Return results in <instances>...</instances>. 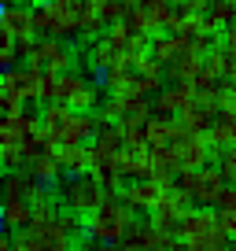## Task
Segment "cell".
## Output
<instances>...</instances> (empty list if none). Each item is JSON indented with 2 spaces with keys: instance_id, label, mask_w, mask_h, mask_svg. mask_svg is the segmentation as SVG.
Masks as SVG:
<instances>
[{
  "instance_id": "cell-1",
  "label": "cell",
  "mask_w": 236,
  "mask_h": 251,
  "mask_svg": "<svg viewBox=\"0 0 236 251\" xmlns=\"http://www.w3.org/2000/svg\"><path fill=\"white\" fill-rule=\"evenodd\" d=\"M133 214L137 211L126 203V200L118 196V192H111L100 211H93L85 218V233L93 236L96 244H126L129 233H133V226H137Z\"/></svg>"
},
{
  "instance_id": "cell-2",
  "label": "cell",
  "mask_w": 236,
  "mask_h": 251,
  "mask_svg": "<svg viewBox=\"0 0 236 251\" xmlns=\"http://www.w3.org/2000/svg\"><path fill=\"white\" fill-rule=\"evenodd\" d=\"M59 196H63V207H71V211H78V214L89 218L93 211L103 207V200H107L111 192L93 177V174H81V177H67V185H63Z\"/></svg>"
},
{
  "instance_id": "cell-3",
  "label": "cell",
  "mask_w": 236,
  "mask_h": 251,
  "mask_svg": "<svg viewBox=\"0 0 236 251\" xmlns=\"http://www.w3.org/2000/svg\"><path fill=\"white\" fill-rule=\"evenodd\" d=\"M26 67H30V71L67 74V71H74V52L63 45V41H55V37H37V45H33V55L26 59Z\"/></svg>"
},
{
  "instance_id": "cell-4",
  "label": "cell",
  "mask_w": 236,
  "mask_h": 251,
  "mask_svg": "<svg viewBox=\"0 0 236 251\" xmlns=\"http://www.w3.org/2000/svg\"><path fill=\"white\" fill-rule=\"evenodd\" d=\"M155 111H151V100L141 93H122V96H111L107 103H103L100 118L103 122H129V118H151Z\"/></svg>"
},
{
  "instance_id": "cell-5",
  "label": "cell",
  "mask_w": 236,
  "mask_h": 251,
  "mask_svg": "<svg viewBox=\"0 0 236 251\" xmlns=\"http://www.w3.org/2000/svg\"><path fill=\"white\" fill-rule=\"evenodd\" d=\"M196 100L199 96H196L192 85H170V89H163V93H155L151 111H155V115H166V118H177V115H185Z\"/></svg>"
},
{
  "instance_id": "cell-6",
  "label": "cell",
  "mask_w": 236,
  "mask_h": 251,
  "mask_svg": "<svg viewBox=\"0 0 236 251\" xmlns=\"http://www.w3.org/2000/svg\"><path fill=\"white\" fill-rule=\"evenodd\" d=\"M41 129V111H19V115H8L0 122V148L8 144H23L30 133Z\"/></svg>"
},
{
  "instance_id": "cell-7",
  "label": "cell",
  "mask_w": 236,
  "mask_h": 251,
  "mask_svg": "<svg viewBox=\"0 0 236 251\" xmlns=\"http://www.w3.org/2000/svg\"><path fill=\"white\" fill-rule=\"evenodd\" d=\"M37 78H41V71H30V67L4 71V78H0V93L19 96L23 103H37Z\"/></svg>"
},
{
  "instance_id": "cell-8",
  "label": "cell",
  "mask_w": 236,
  "mask_h": 251,
  "mask_svg": "<svg viewBox=\"0 0 236 251\" xmlns=\"http://www.w3.org/2000/svg\"><path fill=\"white\" fill-rule=\"evenodd\" d=\"M0 33H8V37H15V41L37 37V26H33V8H26V4L0 8Z\"/></svg>"
},
{
  "instance_id": "cell-9",
  "label": "cell",
  "mask_w": 236,
  "mask_h": 251,
  "mask_svg": "<svg viewBox=\"0 0 236 251\" xmlns=\"http://www.w3.org/2000/svg\"><path fill=\"white\" fill-rule=\"evenodd\" d=\"M163 192L166 188L159 185V181H129V185L122 188V200H126L137 214H151L159 207V200H163Z\"/></svg>"
},
{
  "instance_id": "cell-10",
  "label": "cell",
  "mask_w": 236,
  "mask_h": 251,
  "mask_svg": "<svg viewBox=\"0 0 236 251\" xmlns=\"http://www.w3.org/2000/svg\"><path fill=\"white\" fill-rule=\"evenodd\" d=\"M225 188H229V181L221 177L218 166H203L199 177H196V192H192V200H196L199 207H218L221 196H225Z\"/></svg>"
},
{
  "instance_id": "cell-11",
  "label": "cell",
  "mask_w": 236,
  "mask_h": 251,
  "mask_svg": "<svg viewBox=\"0 0 236 251\" xmlns=\"http://www.w3.org/2000/svg\"><path fill=\"white\" fill-rule=\"evenodd\" d=\"M137 55H122V59L111 67V71H103V85H107L111 96H122V93H133L137 89Z\"/></svg>"
},
{
  "instance_id": "cell-12",
  "label": "cell",
  "mask_w": 236,
  "mask_h": 251,
  "mask_svg": "<svg viewBox=\"0 0 236 251\" xmlns=\"http://www.w3.org/2000/svg\"><path fill=\"white\" fill-rule=\"evenodd\" d=\"M118 170L129 181H151L155 177V163H151V148H126L118 155Z\"/></svg>"
},
{
  "instance_id": "cell-13",
  "label": "cell",
  "mask_w": 236,
  "mask_h": 251,
  "mask_svg": "<svg viewBox=\"0 0 236 251\" xmlns=\"http://www.w3.org/2000/svg\"><path fill=\"white\" fill-rule=\"evenodd\" d=\"M177 148H181V170H203L207 163H211V141H207L203 133H189L177 141Z\"/></svg>"
},
{
  "instance_id": "cell-14",
  "label": "cell",
  "mask_w": 236,
  "mask_h": 251,
  "mask_svg": "<svg viewBox=\"0 0 236 251\" xmlns=\"http://www.w3.org/2000/svg\"><path fill=\"white\" fill-rule=\"evenodd\" d=\"M100 133V115L93 111H74V118L63 129V144H89V137Z\"/></svg>"
},
{
  "instance_id": "cell-15",
  "label": "cell",
  "mask_w": 236,
  "mask_h": 251,
  "mask_svg": "<svg viewBox=\"0 0 236 251\" xmlns=\"http://www.w3.org/2000/svg\"><path fill=\"white\" fill-rule=\"evenodd\" d=\"M203 63H207V55L185 52L173 63H166V78H173V85H192V81L199 78V71H203Z\"/></svg>"
},
{
  "instance_id": "cell-16",
  "label": "cell",
  "mask_w": 236,
  "mask_h": 251,
  "mask_svg": "<svg viewBox=\"0 0 236 251\" xmlns=\"http://www.w3.org/2000/svg\"><path fill=\"white\" fill-rule=\"evenodd\" d=\"M55 155H59V166H63V174H71V177L93 174V155H89V144H63Z\"/></svg>"
},
{
  "instance_id": "cell-17",
  "label": "cell",
  "mask_w": 236,
  "mask_h": 251,
  "mask_svg": "<svg viewBox=\"0 0 236 251\" xmlns=\"http://www.w3.org/2000/svg\"><path fill=\"white\" fill-rule=\"evenodd\" d=\"M26 174H30L33 181H41V185H52V181L63 174V166H59V155H55V151L45 148V151H37V155L26 163Z\"/></svg>"
},
{
  "instance_id": "cell-18",
  "label": "cell",
  "mask_w": 236,
  "mask_h": 251,
  "mask_svg": "<svg viewBox=\"0 0 236 251\" xmlns=\"http://www.w3.org/2000/svg\"><path fill=\"white\" fill-rule=\"evenodd\" d=\"M0 218H4V229H26L33 222V203L26 196H15V200H4L0 207Z\"/></svg>"
},
{
  "instance_id": "cell-19",
  "label": "cell",
  "mask_w": 236,
  "mask_h": 251,
  "mask_svg": "<svg viewBox=\"0 0 236 251\" xmlns=\"http://www.w3.org/2000/svg\"><path fill=\"white\" fill-rule=\"evenodd\" d=\"M37 240L45 244V251H78V240H74L71 233H67L63 226H59V218L52 222V226H45L37 233Z\"/></svg>"
},
{
  "instance_id": "cell-20",
  "label": "cell",
  "mask_w": 236,
  "mask_h": 251,
  "mask_svg": "<svg viewBox=\"0 0 236 251\" xmlns=\"http://www.w3.org/2000/svg\"><path fill=\"white\" fill-rule=\"evenodd\" d=\"M118 59H122V52H118L107 37H100V41H93V45H89V67H93V71L103 74V71H111Z\"/></svg>"
},
{
  "instance_id": "cell-21",
  "label": "cell",
  "mask_w": 236,
  "mask_h": 251,
  "mask_svg": "<svg viewBox=\"0 0 236 251\" xmlns=\"http://www.w3.org/2000/svg\"><path fill=\"white\" fill-rule=\"evenodd\" d=\"M214 115H218V111H214L211 103L196 100V103H192V107H189V111L181 115V122H185V129H192V133H203V137H207V129H211Z\"/></svg>"
},
{
  "instance_id": "cell-22",
  "label": "cell",
  "mask_w": 236,
  "mask_h": 251,
  "mask_svg": "<svg viewBox=\"0 0 236 251\" xmlns=\"http://www.w3.org/2000/svg\"><path fill=\"white\" fill-rule=\"evenodd\" d=\"M141 8H144V15H148V23H151V37H155V33H166V23H170V15H173V0H141Z\"/></svg>"
},
{
  "instance_id": "cell-23",
  "label": "cell",
  "mask_w": 236,
  "mask_h": 251,
  "mask_svg": "<svg viewBox=\"0 0 236 251\" xmlns=\"http://www.w3.org/2000/svg\"><path fill=\"white\" fill-rule=\"evenodd\" d=\"M67 107H74V111H96L100 107V89H96V81H89V78L81 81V85L71 93Z\"/></svg>"
},
{
  "instance_id": "cell-24",
  "label": "cell",
  "mask_w": 236,
  "mask_h": 251,
  "mask_svg": "<svg viewBox=\"0 0 236 251\" xmlns=\"http://www.w3.org/2000/svg\"><path fill=\"white\" fill-rule=\"evenodd\" d=\"M122 126V137H126V148H151L148 144V118H129Z\"/></svg>"
},
{
  "instance_id": "cell-25",
  "label": "cell",
  "mask_w": 236,
  "mask_h": 251,
  "mask_svg": "<svg viewBox=\"0 0 236 251\" xmlns=\"http://www.w3.org/2000/svg\"><path fill=\"white\" fill-rule=\"evenodd\" d=\"M207 15L214 19L218 30H229V26H236V0H214Z\"/></svg>"
},
{
  "instance_id": "cell-26",
  "label": "cell",
  "mask_w": 236,
  "mask_h": 251,
  "mask_svg": "<svg viewBox=\"0 0 236 251\" xmlns=\"http://www.w3.org/2000/svg\"><path fill=\"white\" fill-rule=\"evenodd\" d=\"M103 37H107V41H111V45H115L122 55H126V52H129V45H133V30H129L126 23H115V26H107V33H103Z\"/></svg>"
},
{
  "instance_id": "cell-27",
  "label": "cell",
  "mask_w": 236,
  "mask_h": 251,
  "mask_svg": "<svg viewBox=\"0 0 236 251\" xmlns=\"http://www.w3.org/2000/svg\"><path fill=\"white\" fill-rule=\"evenodd\" d=\"M0 163H4V170H8V174L26 170V151H23V144H8V148H0Z\"/></svg>"
},
{
  "instance_id": "cell-28",
  "label": "cell",
  "mask_w": 236,
  "mask_h": 251,
  "mask_svg": "<svg viewBox=\"0 0 236 251\" xmlns=\"http://www.w3.org/2000/svg\"><path fill=\"white\" fill-rule=\"evenodd\" d=\"M23 59V52H19V41L8 37V33H0V63L8 67V71H15V63Z\"/></svg>"
},
{
  "instance_id": "cell-29",
  "label": "cell",
  "mask_w": 236,
  "mask_h": 251,
  "mask_svg": "<svg viewBox=\"0 0 236 251\" xmlns=\"http://www.w3.org/2000/svg\"><path fill=\"white\" fill-rule=\"evenodd\" d=\"M59 226H63L67 233L74 236V240H78V236L85 233V214H78V211H71V207H63V211H59Z\"/></svg>"
},
{
  "instance_id": "cell-30",
  "label": "cell",
  "mask_w": 236,
  "mask_h": 251,
  "mask_svg": "<svg viewBox=\"0 0 236 251\" xmlns=\"http://www.w3.org/2000/svg\"><path fill=\"white\" fill-rule=\"evenodd\" d=\"M218 170L229 185H236V148H221L218 151Z\"/></svg>"
},
{
  "instance_id": "cell-31",
  "label": "cell",
  "mask_w": 236,
  "mask_h": 251,
  "mask_svg": "<svg viewBox=\"0 0 236 251\" xmlns=\"http://www.w3.org/2000/svg\"><path fill=\"white\" fill-rule=\"evenodd\" d=\"M126 26H129L133 33H151V23H148V15H144V8H141V4H133V8H129Z\"/></svg>"
},
{
  "instance_id": "cell-32",
  "label": "cell",
  "mask_w": 236,
  "mask_h": 251,
  "mask_svg": "<svg viewBox=\"0 0 236 251\" xmlns=\"http://www.w3.org/2000/svg\"><path fill=\"white\" fill-rule=\"evenodd\" d=\"M163 78H166V74H141V78H137V89H133V93H141V96L163 93Z\"/></svg>"
},
{
  "instance_id": "cell-33",
  "label": "cell",
  "mask_w": 236,
  "mask_h": 251,
  "mask_svg": "<svg viewBox=\"0 0 236 251\" xmlns=\"http://www.w3.org/2000/svg\"><path fill=\"white\" fill-rule=\"evenodd\" d=\"M211 4H214V0H173V8L189 11V15H207V11H211Z\"/></svg>"
},
{
  "instance_id": "cell-34",
  "label": "cell",
  "mask_w": 236,
  "mask_h": 251,
  "mask_svg": "<svg viewBox=\"0 0 236 251\" xmlns=\"http://www.w3.org/2000/svg\"><path fill=\"white\" fill-rule=\"evenodd\" d=\"M218 229L229 240H236V211H218Z\"/></svg>"
},
{
  "instance_id": "cell-35",
  "label": "cell",
  "mask_w": 236,
  "mask_h": 251,
  "mask_svg": "<svg viewBox=\"0 0 236 251\" xmlns=\"http://www.w3.org/2000/svg\"><path fill=\"white\" fill-rule=\"evenodd\" d=\"M0 111H4V118H8V115H19V111H26V103L19 100V96H8V93H0Z\"/></svg>"
},
{
  "instance_id": "cell-36",
  "label": "cell",
  "mask_w": 236,
  "mask_h": 251,
  "mask_svg": "<svg viewBox=\"0 0 236 251\" xmlns=\"http://www.w3.org/2000/svg\"><path fill=\"white\" fill-rule=\"evenodd\" d=\"M48 4L59 8L63 15H78V11H81V0H48Z\"/></svg>"
},
{
  "instance_id": "cell-37",
  "label": "cell",
  "mask_w": 236,
  "mask_h": 251,
  "mask_svg": "<svg viewBox=\"0 0 236 251\" xmlns=\"http://www.w3.org/2000/svg\"><path fill=\"white\" fill-rule=\"evenodd\" d=\"M218 211H236V185H229V188H225V196H221Z\"/></svg>"
},
{
  "instance_id": "cell-38",
  "label": "cell",
  "mask_w": 236,
  "mask_h": 251,
  "mask_svg": "<svg viewBox=\"0 0 236 251\" xmlns=\"http://www.w3.org/2000/svg\"><path fill=\"white\" fill-rule=\"evenodd\" d=\"M225 48H229V55L236 59V26H229V30H225Z\"/></svg>"
},
{
  "instance_id": "cell-39",
  "label": "cell",
  "mask_w": 236,
  "mask_h": 251,
  "mask_svg": "<svg viewBox=\"0 0 236 251\" xmlns=\"http://www.w3.org/2000/svg\"><path fill=\"white\" fill-rule=\"evenodd\" d=\"M93 251H122V244H96Z\"/></svg>"
},
{
  "instance_id": "cell-40",
  "label": "cell",
  "mask_w": 236,
  "mask_h": 251,
  "mask_svg": "<svg viewBox=\"0 0 236 251\" xmlns=\"http://www.w3.org/2000/svg\"><path fill=\"white\" fill-rule=\"evenodd\" d=\"M122 251H141V248H133V244H122Z\"/></svg>"
},
{
  "instance_id": "cell-41",
  "label": "cell",
  "mask_w": 236,
  "mask_h": 251,
  "mask_svg": "<svg viewBox=\"0 0 236 251\" xmlns=\"http://www.w3.org/2000/svg\"><path fill=\"white\" fill-rule=\"evenodd\" d=\"M11 4H15V0H0V8H11Z\"/></svg>"
},
{
  "instance_id": "cell-42",
  "label": "cell",
  "mask_w": 236,
  "mask_h": 251,
  "mask_svg": "<svg viewBox=\"0 0 236 251\" xmlns=\"http://www.w3.org/2000/svg\"><path fill=\"white\" fill-rule=\"evenodd\" d=\"M225 251H236V240H233V244H229V248H225Z\"/></svg>"
},
{
  "instance_id": "cell-43",
  "label": "cell",
  "mask_w": 236,
  "mask_h": 251,
  "mask_svg": "<svg viewBox=\"0 0 236 251\" xmlns=\"http://www.w3.org/2000/svg\"><path fill=\"white\" fill-rule=\"evenodd\" d=\"M233 148H236V129H233Z\"/></svg>"
}]
</instances>
